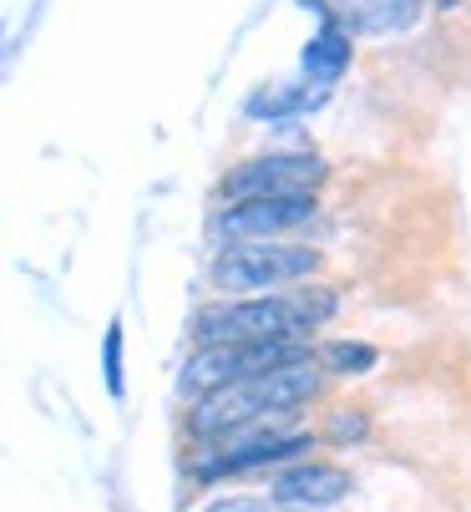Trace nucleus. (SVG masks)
<instances>
[{
  "label": "nucleus",
  "instance_id": "nucleus-8",
  "mask_svg": "<svg viewBox=\"0 0 471 512\" xmlns=\"http://www.w3.org/2000/svg\"><path fill=\"white\" fill-rule=\"evenodd\" d=\"M345 16L360 31L390 36V31H411L421 16V0H345Z\"/></svg>",
  "mask_w": 471,
  "mask_h": 512
},
{
  "label": "nucleus",
  "instance_id": "nucleus-1",
  "mask_svg": "<svg viewBox=\"0 0 471 512\" xmlns=\"http://www.w3.org/2000/svg\"><path fill=\"white\" fill-rule=\"evenodd\" d=\"M340 310L335 289L289 284L259 300H218L193 315V345H244V340H309Z\"/></svg>",
  "mask_w": 471,
  "mask_h": 512
},
{
  "label": "nucleus",
  "instance_id": "nucleus-4",
  "mask_svg": "<svg viewBox=\"0 0 471 512\" xmlns=\"http://www.w3.org/2000/svg\"><path fill=\"white\" fill-rule=\"evenodd\" d=\"M309 340H244V345H193L183 365V396H208L228 381H249L279 371L289 360H304Z\"/></svg>",
  "mask_w": 471,
  "mask_h": 512
},
{
  "label": "nucleus",
  "instance_id": "nucleus-7",
  "mask_svg": "<svg viewBox=\"0 0 471 512\" xmlns=\"http://www.w3.org/2000/svg\"><path fill=\"white\" fill-rule=\"evenodd\" d=\"M355 492L350 472L345 467H330V462H294L284 467L274 482H269V497L284 507V512H330L340 507L345 497Z\"/></svg>",
  "mask_w": 471,
  "mask_h": 512
},
{
  "label": "nucleus",
  "instance_id": "nucleus-11",
  "mask_svg": "<svg viewBox=\"0 0 471 512\" xmlns=\"http://www.w3.org/2000/svg\"><path fill=\"white\" fill-rule=\"evenodd\" d=\"M365 431H370L365 411H335L330 416V442H360Z\"/></svg>",
  "mask_w": 471,
  "mask_h": 512
},
{
  "label": "nucleus",
  "instance_id": "nucleus-13",
  "mask_svg": "<svg viewBox=\"0 0 471 512\" xmlns=\"http://www.w3.org/2000/svg\"><path fill=\"white\" fill-rule=\"evenodd\" d=\"M461 0H431V11H456Z\"/></svg>",
  "mask_w": 471,
  "mask_h": 512
},
{
  "label": "nucleus",
  "instance_id": "nucleus-10",
  "mask_svg": "<svg viewBox=\"0 0 471 512\" xmlns=\"http://www.w3.org/2000/svg\"><path fill=\"white\" fill-rule=\"evenodd\" d=\"M203 512H284L274 497H249V492H228V497H213L203 502Z\"/></svg>",
  "mask_w": 471,
  "mask_h": 512
},
{
  "label": "nucleus",
  "instance_id": "nucleus-12",
  "mask_svg": "<svg viewBox=\"0 0 471 512\" xmlns=\"http://www.w3.org/2000/svg\"><path fill=\"white\" fill-rule=\"evenodd\" d=\"M107 386L112 396H122V325L107 330Z\"/></svg>",
  "mask_w": 471,
  "mask_h": 512
},
{
  "label": "nucleus",
  "instance_id": "nucleus-3",
  "mask_svg": "<svg viewBox=\"0 0 471 512\" xmlns=\"http://www.w3.org/2000/svg\"><path fill=\"white\" fill-rule=\"evenodd\" d=\"M320 274V254L309 244H284V239H244L223 244L213 259V284L228 295H269V289H289Z\"/></svg>",
  "mask_w": 471,
  "mask_h": 512
},
{
  "label": "nucleus",
  "instance_id": "nucleus-9",
  "mask_svg": "<svg viewBox=\"0 0 471 512\" xmlns=\"http://www.w3.org/2000/svg\"><path fill=\"white\" fill-rule=\"evenodd\" d=\"M320 371H370L375 365V350L370 345H345V340H335V345H325L320 350Z\"/></svg>",
  "mask_w": 471,
  "mask_h": 512
},
{
  "label": "nucleus",
  "instance_id": "nucleus-6",
  "mask_svg": "<svg viewBox=\"0 0 471 512\" xmlns=\"http://www.w3.org/2000/svg\"><path fill=\"white\" fill-rule=\"evenodd\" d=\"M320 213L314 193H289V198H244V203H228L218 213V239L223 244H244V239H284L294 229H304L309 218Z\"/></svg>",
  "mask_w": 471,
  "mask_h": 512
},
{
  "label": "nucleus",
  "instance_id": "nucleus-2",
  "mask_svg": "<svg viewBox=\"0 0 471 512\" xmlns=\"http://www.w3.org/2000/svg\"><path fill=\"white\" fill-rule=\"evenodd\" d=\"M325 386V371L314 365V355L304 360H289L279 371H264V376H249V381H228L208 396H193V416H188V431L198 442H213V436L233 431V426H249L259 416H274V411H299L304 401H314Z\"/></svg>",
  "mask_w": 471,
  "mask_h": 512
},
{
  "label": "nucleus",
  "instance_id": "nucleus-5",
  "mask_svg": "<svg viewBox=\"0 0 471 512\" xmlns=\"http://www.w3.org/2000/svg\"><path fill=\"white\" fill-rule=\"evenodd\" d=\"M325 178V163L314 153H274V158H254L239 163L223 178V198L244 203V198H289V193H314Z\"/></svg>",
  "mask_w": 471,
  "mask_h": 512
}]
</instances>
